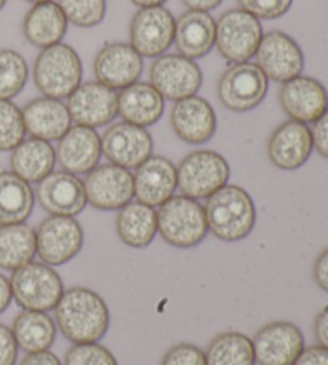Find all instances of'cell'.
<instances>
[{
  "label": "cell",
  "instance_id": "obj_5",
  "mask_svg": "<svg viewBox=\"0 0 328 365\" xmlns=\"http://www.w3.org/2000/svg\"><path fill=\"white\" fill-rule=\"evenodd\" d=\"M10 285L13 299L24 311L55 309L66 292L60 274L51 266L36 262L13 271Z\"/></svg>",
  "mask_w": 328,
  "mask_h": 365
},
{
  "label": "cell",
  "instance_id": "obj_39",
  "mask_svg": "<svg viewBox=\"0 0 328 365\" xmlns=\"http://www.w3.org/2000/svg\"><path fill=\"white\" fill-rule=\"evenodd\" d=\"M160 365H207L205 353L193 343H178L170 348Z\"/></svg>",
  "mask_w": 328,
  "mask_h": 365
},
{
  "label": "cell",
  "instance_id": "obj_16",
  "mask_svg": "<svg viewBox=\"0 0 328 365\" xmlns=\"http://www.w3.org/2000/svg\"><path fill=\"white\" fill-rule=\"evenodd\" d=\"M71 120L82 127H104L113 122L117 113V91L100 82L81 83L68 98Z\"/></svg>",
  "mask_w": 328,
  "mask_h": 365
},
{
  "label": "cell",
  "instance_id": "obj_1",
  "mask_svg": "<svg viewBox=\"0 0 328 365\" xmlns=\"http://www.w3.org/2000/svg\"><path fill=\"white\" fill-rule=\"evenodd\" d=\"M55 322L71 343H98L108 334L111 314L104 298L96 292L72 287L55 306Z\"/></svg>",
  "mask_w": 328,
  "mask_h": 365
},
{
  "label": "cell",
  "instance_id": "obj_21",
  "mask_svg": "<svg viewBox=\"0 0 328 365\" xmlns=\"http://www.w3.org/2000/svg\"><path fill=\"white\" fill-rule=\"evenodd\" d=\"M170 122L175 135L188 145L208 143L218 127V119L212 104L205 98L195 95L175 103Z\"/></svg>",
  "mask_w": 328,
  "mask_h": 365
},
{
  "label": "cell",
  "instance_id": "obj_11",
  "mask_svg": "<svg viewBox=\"0 0 328 365\" xmlns=\"http://www.w3.org/2000/svg\"><path fill=\"white\" fill-rule=\"evenodd\" d=\"M255 56L267 79L280 83L303 74L306 63L298 42L282 31H269L262 34Z\"/></svg>",
  "mask_w": 328,
  "mask_h": 365
},
{
  "label": "cell",
  "instance_id": "obj_27",
  "mask_svg": "<svg viewBox=\"0 0 328 365\" xmlns=\"http://www.w3.org/2000/svg\"><path fill=\"white\" fill-rule=\"evenodd\" d=\"M26 41L39 48H47L61 43L68 32V18L64 16L61 6L50 2L36 4L28 11L23 21Z\"/></svg>",
  "mask_w": 328,
  "mask_h": 365
},
{
  "label": "cell",
  "instance_id": "obj_13",
  "mask_svg": "<svg viewBox=\"0 0 328 365\" xmlns=\"http://www.w3.org/2000/svg\"><path fill=\"white\" fill-rule=\"evenodd\" d=\"M87 200L96 210H121L135 197L133 175L114 164L98 165L83 180Z\"/></svg>",
  "mask_w": 328,
  "mask_h": 365
},
{
  "label": "cell",
  "instance_id": "obj_40",
  "mask_svg": "<svg viewBox=\"0 0 328 365\" xmlns=\"http://www.w3.org/2000/svg\"><path fill=\"white\" fill-rule=\"evenodd\" d=\"M18 344L13 331L5 324H0V365H15L18 361Z\"/></svg>",
  "mask_w": 328,
  "mask_h": 365
},
{
  "label": "cell",
  "instance_id": "obj_42",
  "mask_svg": "<svg viewBox=\"0 0 328 365\" xmlns=\"http://www.w3.org/2000/svg\"><path fill=\"white\" fill-rule=\"evenodd\" d=\"M294 365H328V349L320 344L304 348Z\"/></svg>",
  "mask_w": 328,
  "mask_h": 365
},
{
  "label": "cell",
  "instance_id": "obj_26",
  "mask_svg": "<svg viewBox=\"0 0 328 365\" xmlns=\"http://www.w3.org/2000/svg\"><path fill=\"white\" fill-rule=\"evenodd\" d=\"M216 21L207 11L188 10L178 18L175 28L176 50L189 60H199L213 50Z\"/></svg>",
  "mask_w": 328,
  "mask_h": 365
},
{
  "label": "cell",
  "instance_id": "obj_17",
  "mask_svg": "<svg viewBox=\"0 0 328 365\" xmlns=\"http://www.w3.org/2000/svg\"><path fill=\"white\" fill-rule=\"evenodd\" d=\"M37 202L53 217L76 218L87 207V192L83 181L69 172H51L36 189Z\"/></svg>",
  "mask_w": 328,
  "mask_h": 365
},
{
  "label": "cell",
  "instance_id": "obj_49",
  "mask_svg": "<svg viewBox=\"0 0 328 365\" xmlns=\"http://www.w3.org/2000/svg\"><path fill=\"white\" fill-rule=\"evenodd\" d=\"M26 2H31V4H42V2H50V0H26Z\"/></svg>",
  "mask_w": 328,
  "mask_h": 365
},
{
  "label": "cell",
  "instance_id": "obj_46",
  "mask_svg": "<svg viewBox=\"0 0 328 365\" xmlns=\"http://www.w3.org/2000/svg\"><path fill=\"white\" fill-rule=\"evenodd\" d=\"M11 302H13V295H11L10 279H6L4 274L0 272V314L9 309Z\"/></svg>",
  "mask_w": 328,
  "mask_h": 365
},
{
  "label": "cell",
  "instance_id": "obj_45",
  "mask_svg": "<svg viewBox=\"0 0 328 365\" xmlns=\"http://www.w3.org/2000/svg\"><path fill=\"white\" fill-rule=\"evenodd\" d=\"M314 334L320 346L328 349V306L319 312L314 322Z\"/></svg>",
  "mask_w": 328,
  "mask_h": 365
},
{
  "label": "cell",
  "instance_id": "obj_14",
  "mask_svg": "<svg viewBox=\"0 0 328 365\" xmlns=\"http://www.w3.org/2000/svg\"><path fill=\"white\" fill-rule=\"evenodd\" d=\"M252 341L258 365H294L304 349L303 331L285 321L262 325Z\"/></svg>",
  "mask_w": 328,
  "mask_h": 365
},
{
  "label": "cell",
  "instance_id": "obj_6",
  "mask_svg": "<svg viewBox=\"0 0 328 365\" xmlns=\"http://www.w3.org/2000/svg\"><path fill=\"white\" fill-rule=\"evenodd\" d=\"M178 187L183 195L191 199H208L218 189L227 185L231 167L220 153L199 149L189 153L176 167Z\"/></svg>",
  "mask_w": 328,
  "mask_h": 365
},
{
  "label": "cell",
  "instance_id": "obj_19",
  "mask_svg": "<svg viewBox=\"0 0 328 365\" xmlns=\"http://www.w3.org/2000/svg\"><path fill=\"white\" fill-rule=\"evenodd\" d=\"M266 151L274 167L285 172L298 170L314 151L311 128L292 119L280 123L269 136Z\"/></svg>",
  "mask_w": 328,
  "mask_h": 365
},
{
  "label": "cell",
  "instance_id": "obj_3",
  "mask_svg": "<svg viewBox=\"0 0 328 365\" xmlns=\"http://www.w3.org/2000/svg\"><path fill=\"white\" fill-rule=\"evenodd\" d=\"M157 232L176 249H193L205 240L208 225L199 200L173 195L157 208Z\"/></svg>",
  "mask_w": 328,
  "mask_h": 365
},
{
  "label": "cell",
  "instance_id": "obj_35",
  "mask_svg": "<svg viewBox=\"0 0 328 365\" xmlns=\"http://www.w3.org/2000/svg\"><path fill=\"white\" fill-rule=\"evenodd\" d=\"M26 136L23 110L15 103L0 100V151H13Z\"/></svg>",
  "mask_w": 328,
  "mask_h": 365
},
{
  "label": "cell",
  "instance_id": "obj_23",
  "mask_svg": "<svg viewBox=\"0 0 328 365\" xmlns=\"http://www.w3.org/2000/svg\"><path fill=\"white\" fill-rule=\"evenodd\" d=\"M135 197L149 207H160L178 187V173L170 159L163 155H150L136 168L133 175Z\"/></svg>",
  "mask_w": 328,
  "mask_h": 365
},
{
  "label": "cell",
  "instance_id": "obj_30",
  "mask_svg": "<svg viewBox=\"0 0 328 365\" xmlns=\"http://www.w3.org/2000/svg\"><path fill=\"white\" fill-rule=\"evenodd\" d=\"M16 344L24 353H41L47 351L56 340V322L47 312L21 311L11 325Z\"/></svg>",
  "mask_w": 328,
  "mask_h": 365
},
{
  "label": "cell",
  "instance_id": "obj_9",
  "mask_svg": "<svg viewBox=\"0 0 328 365\" xmlns=\"http://www.w3.org/2000/svg\"><path fill=\"white\" fill-rule=\"evenodd\" d=\"M37 255L42 263L63 266L74 259L83 247V230L81 223L72 217L45 218L36 231Z\"/></svg>",
  "mask_w": 328,
  "mask_h": 365
},
{
  "label": "cell",
  "instance_id": "obj_18",
  "mask_svg": "<svg viewBox=\"0 0 328 365\" xmlns=\"http://www.w3.org/2000/svg\"><path fill=\"white\" fill-rule=\"evenodd\" d=\"M279 103L292 120L314 123L328 109V91L320 81L311 76H298L282 83Z\"/></svg>",
  "mask_w": 328,
  "mask_h": 365
},
{
  "label": "cell",
  "instance_id": "obj_47",
  "mask_svg": "<svg viewBox=\"0 0 328 365\" xmlns=\"http://www.w3.org/2000/svg\"><path fill=\"white\" fill-rule=\"evenodd\" d=\"M189 10H195V11H210L215 10L216 6H220L222 0H181Z\"/></svg>",
  "mask_w": 328,
  "mask_h": 365
},
{
  "label": "cell",
  "instance_id": "obj_29",
  "mask_svg": "<svg viewBox=\"0 0 328 365\" xmlns=\"http://www.w3.org/2000/svg\"><path fill=\"white\" fill-rule=\"evenodd\" d=\"M117 236L131 249H146L157 236V213L154 207L130 202L116 218Z\"/></svg>",
  "mask_w": 328,
  "mask_h": 365
},
{
  "label": "cell",
  "instance_id": "obj_32",
  "mask_svg": "<svg viewBox=\"0 0 328 365\" xmlns=\"http://www.w3.org/2000/svg\"><path fill=\"white\" fill-rule=\"evenodd\" d=\"M37 255L36 231L29 225L0 226V268L16 271L34 262Z\"/></svg>",
  "mask_w": 328,
  "mask_h": 365
},
{
  "label": "cell",
  "instance_id": "obj_10",
  "mask_svg": "<svg viewBox=\"0 0 328 365\" xmlns=\"http://www.w3.org/2000/svg\"><path fill=\"white\" fill-rule=\"evenodd\" d=\"M149 79L163 100L176 103L200 90L203 74L194 60L183 55H162L150 66Z\"/></svg>",
  "mask_w": 328,
  "mask_h": 365
},
{
  "label": "cell",
  "instance_id": "obj_12",
  "mask_svg": "<svg viewBox=\"0 0 328 365\" xmlns=\"http://www.w3.org/2000/svg\"><path fill=\"white\" fill-rule=\"evenodd\" d=\"M176 19L165 6L140 9L130 23V45L146 58L162 56L175 41Z\"/></svg>",
  "mask_w": 328,
  "mask_h": 365
},
{
  "label": "cell",
  "instance_id": "obj_43",
  "mask_svg": "<svg viewBox=\"0 0 328 365\" xmlns=\"http://www.w3.org/2000/svg\"><path fill=\"white\" fill-rule=\"evenodd\" d=\"M314 279L320 289L328 293V249L320 252L314 263Z\"/></svg>",
  "mask_w": 328,
  "mask_h": 365
},
{
  "label": "cell",
  "instance_id": "obj_4",
  "mask_svg": "<svg viewBox=\"0 0 328 365\" xmlns=\"http://www.w3.org/2000/svg\"><path fill=\"white\" fill-rule=\"evenodd\" d=\"M83 66L77 51L66 43L42 48L34 63V83L43 96L69 98L82 83Z\"/></svg>",
  "mask_w": 328,
  "mask_h": 365
},
{
  "label": "cell",
  "instance_id": "obj_15",
  "mask_svg": "<svg viewBox=\"0 0 328 365\" xmlns=\"http://www.w3.org/2000/svg\"><path fill=\"white\" fill-rule=\"evenodd\" d=\"M101 148L111 164L130 170V168H138L153 155L154 140L146 128L119 122L104 132Z\"/></svg>",
  "mask_w": 328,
  "mask_h": 365
},
{
  "label": "cell",
  "instance_id": "obj_34",
  "mask_svg": "<svg viewBox=\"0 0 328 365\" xmlns=\"http://www.w3.org/2000/svg\"><path fill=\"white\" fill-rule=\"evenodd\" d=\"M29 77L24 56L16 50H0V100H11L21 93Z\"/></svg>",
  "mask_w": 328,
  "mask_h": 365
},
{
  "label": "cell",
  "instance_id": "obj_7",
  "mask_svg": "<svg viewBox=\"0 0 328 365\" xmlns=\"http://www.w3.org/2000/svg\"><path fill=\"white\" fill-rule=\"evenodd\" d=\"M262 26L258 18L242 9H232L216 21V48L229 63H245L257 55Z\"/></svg>",
  "mask_w": 328,
  "mask_h": 365
},
{
  "label": "cell",
  "instance_id": "obj_50",
  "mask_svg": "<svg viewBox=\"0 0 328 365\" xmlns=\"http://www.w3.org/2000/svg\"><path fill=\"white\" fill-rule=\"evenodd\" d=\"M5 4H6V0H0V10H2V9H4V6H5Z\"/></svg>",
  "mask_w": 328,
  "mask_h": 365
},
{
  "label": "cell",
  "instance_id": "obj_28",
  "mask_svg": "<svg viewBox=\"0 0 328 365\" xmlns=\"http://www.w3.org/2000/svg\"><path fill=\"white\" fill-rule=\"evenodd\" d=\"M56 164L55 148L48 141L29 138L11 151V172L26 182H41L53 172Z\"/></svg>",
  "mask_w": 328,
  "mask_h": 365
},
{
  "label": "cell",
  "instance_id": "obj_48",
  "mask_svg": "<svg viewBox=\"0 0 328 365\" xmlns=\"http://www.w3.org/2000/svg\"><path fill=\"white\" fill-rule=\"evenodd\" d=\"M130 2L140 9H149V6H162L167 0H130Z\"/></svg>",
  "mask_w": 328,
  "mask_h": 365
},
{
  "label": "cell",
  "instance_id": "obj_41",
  "mask_svg": "<svg viewBox=\"0 0 328 365\" xmlns=\"http://www.w3.org/2000/svg\"><path fill=\"white\" fill-rule=\"evenodd\" d=\"M314 149L322 155L324 159H328V109L327 113L312 123L311 128Z\"/></svg>",
  "mask_w": 328,
  "mask_h": 365
},
{
  "label": "cell",
  "instance_id": "obj_25",
  "mask_svg": "<svg viewBox=\"0 0 328 365\" xmlns=\"http://www.w3.org/2000/svg\"><path fill=\"white\" fill-rule=\"evenodd\" d=\"M165 110V100L150 83L135 82L117 93V113L123 122L136 127H153Z\"/></svg>",
  "mask_w": 328,
  "mask_h": 365
},
{
  "label": "cell",
  "instance_id": "obj_33",
  "mask_svg": "<svg viewBox=\"0 0 328 365\" xmlns=\"http://www.w3.org/2000/svg\"><path fill=\"white\" fill-rule=\"evenodd\" d=\"M205 359L207 365H257L252 338L235 330L216 335L205 351Z\"/></svg>",
  "mask_w": 328,
  "mask_h": 365
},
{
  "label": "cell",
  "instance_id": "obj_20",
  "mask_svg": "<svg viewBox=\"0 0 328 365\" xmlns=\"http://www.w3.org/2000/svg\"><path fill=\"white\" fill-rule=\"evenodd\" d=\"M143 56L125 42L106 43L93 63L96 82L108 88L123 90L138 82L143 74Z\"/></svg>",
  "mask_w": 328,
  "mask_h": 365
},
{
  "label": "cell",
  "instance_id": "obj_37",
  "mask_svg": "<svg viewBox=\"0 0 328 365\" xmlns=\"http://www.w3.org/2000/svg\"><path fill=\"white\" fill-rule=\"evenodd\" d=\"M64 365H119L116 356L100 343L74 344L68 349Z\"/></svg>",
  "mask_w": 328,
  "mask_h": 365
},
{
  "label": "cell",
  "instance_id": "obj_36",
  "mask_svg": "<svg viewBox=\"0 0 328 365\" xmlns=\"http://www.w3.org/2000/svg\"><path fill=\"white\" fill-rule=\"evenodd\" d=\"M58 5L77 28H95L106 16V0H58Z\"/></svg>",
  "mask_w": 328,
  "mask_h": 365
},
{
  "label": "cell",
  "instance_id": "obj_22",
  "mask_svg": "<svg viewBox=\"0 0 328 365\" xmlns=\"http://www.w3.org/2000/svg\"><path fill=\"white\" fill-rule=\"evenodd\" d=\"M56 162L64 172L87 175L98 167L103 155L101 136L95 128L76 125L58 140Z\"/></svg>",
  "mask_w": 328,
  "mask_h": 365
},
{
  "label": "cell",
  "instance_id": "obj_8",
  "mask_svg": "<svg viewBox=\"0 0 328 365\" xmlns=\"http://www.w3.org/2000/svg\"><path fill=\"white\" fill-rule=\"evenodd\" d=\"M269 79L258 64L235 63L221 74L218 98L222 106L234 113H248L262 103L267 95Z\"/></svg>",
  "mask_w": 328,
  "mask_h": 365
},
{
  "label": "cell",
  "instance_id": "obj_2",
  "mask_svg": "<svg viewBox=\"0 0 328 365\" xmlns=\"http://www.w3.org/2000/svg\"><path fill=\"white\" fill-rule=\"evenodd\" d=\"M208 232L222 242H239L250 236L257 225V207L252 195L237 185H226L210 195L205 205Z\"/></svg>",
  "mask_w": 328,
  "mask_h": 365
},
{
  "label": "cell",
  "instance_id": "obj_38",
  "mask_svg": "<svg viewBox=\"0 0 328 365\" xmlns=\"http://www.w3.org/2000/svg\"><path fill=\"white\" fill-rule=\"evenodd\" d=\"M240 9L258 19H277L292 9L293 0H237Z\"/></svg>",
  "mask_w": 328,
  "mask_h": 365
},
{
  "label": "cell",
  "instance_id": "obj_24",
  "mask_svg": "<svg viewBox=\"0 0 328 365\" xmlns=\"http://www.w3.org/2000/svg\"><path fill=\"white\" fill-rule=\"evenodd\" d=\"M26 133L32 138L43 141H56L71 128V115L68 106L61 100L42 96L29 101L23 109Z\"/></svg>",
  "mask_w": 328,
  "mask_h": 365
},
{
  "label": "cell",
  "instance_id": "obj_31",
  "mask_svg": "<svg viewBox=\"0 0 328 365\" xmlns=\"http://www.w3.org/2000/svg\"><path fill=\"white\" fill-rule=\"evenodd\" d=\"M34 202L29 182L13 172H0V226L26 223L34 210Z\"/></svg>",
  "mask_w": 328,
  "mask_h": 365
},
{
  "label": "cell",
  "instance_id": "obj_44",
  "mask_svg": "<svg viewBox=\"0 0 328 365\" xmlns=\"http://www.w3.org/2000/svg\"><path fill=\"white\" fill-rule=\"evenodd\" d=\"M19 365H63L60 357L50 349L41 351V353H31L19 362Z\"/></svg>",
  "mask_w": 328,
  "mask_h": 365
}]
</instances>
